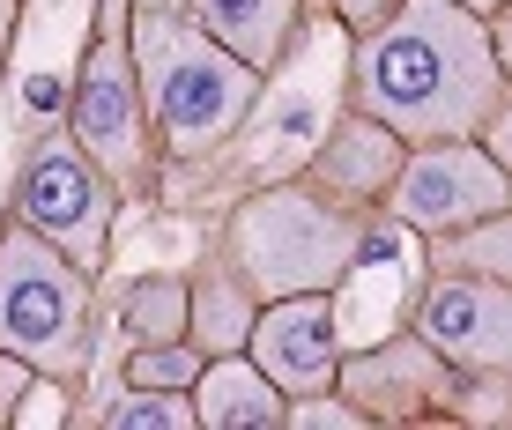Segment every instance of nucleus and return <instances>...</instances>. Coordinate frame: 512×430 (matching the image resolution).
<instances>
[{
    "mask_svg": "<svg viewBox=\"0 0 512 430\" xmlns=\"http://www.w3.org/2000/svg\"><path fill=\"white\" fill-rule=\"evenodd\" d=\"M505 104V52L461 0H394L349 52V112L394 141H468Z\"/></svg>",
    "mask_w": 512,
    "mask_h": 430,
    "instance_id": "nucleus-1",
    "label": "nucleus"
},
{
    "mask_svg": "<svg viewBox=\"0 0 512 430\" xmlns=\"http://www.w3.org/2000/svg\"><path fill=\"white\" fill-rule=\"evenodd\" d=\"M127 45H134L149 127H156V156L208 164L260 112L268 75L245 67L231 45H216L186 8H127Z\"/></svg>",
    "mask_w": 512,
    "mask_h": 430,
    "instance_id": "nucleus-2",
    "label": "nucleus"
},
{
    "mask_svg": "<svg viewBox=\"0 0 512 430\" xmlns=\"http://www.w3.org/2000/svg\"><path fill=\"white\" fill-rule=\"evenodd\" d=\"M364 238H372V223L357 208L327 201L320 186H275V193H253L231 215L216 253L268 304V297H297V290H342L364 260Z\"/></svg>",
    "mask_w": 512,
    "mask_h": 430,
    "instance_id": "nucleus-3",
    "label": "nucleus"
},
{
    "mask_svg": "<svg viewBox=\"0 0 512 430\" xmlns=\"http://www.w3.org/2000/svg\"><path fill=\"white\" fill-rule=\"evenodd\" d=\"M97 349V275L75 267L60 245L0 223V356L30 364V379L75 386Z\"/></svg>",
    "mask_w": 512,
    "mask_h": 430,
    "instance_id": "nucleus-4",
    "label": "nucleus"
},
{
    "mask_svg": "<svg viewBox=\"0 0 512 430\" xmlns=\"http://www.w3.org/2000/svg\"><path fill=\"white\" fill-rule=\"evenodd\" d=\"M67 134L82 141V156H90L119 193L141 201V193L156 186V127H149L134 45H127V0H97L90 45H82L75 89H67Z\"/></svg>",
    "mask_w": 512,
    "mask_h": 430,
    "instance_id": "nucleus-5",
    "label": "nucleus"
},
{
    "mask_svg": "<svg viewBox=\"0 0 512 430\" xmlns=\"http://www.w3.org/2000/svg\"><path fill=\"white\" fill-rule=\"evenodd\" d=\"M8 215L23 230H38L45 245H60L75 267L97 275L104 253H112L119 186L82 156V141L60 127V134H45L38 149L23 156V171H15V186H8Z\"/></svg>",
    "mask_w": 512,
    "mask_h": 430,
    "instance_id": "nucleus-6",
    "label": "nucleus"
},
{
    "mask_svg": "<svg viewBox=\"0 0 512 430\" xmlns=\"http://www.w3.org/2000/svg\"><path fill=\"white\" fill-rule=\"evenodd\" d=\"M505 164L490 149L468 141H416V156H401L394 186H386V215L401 230H423V238H446L461 223H483V215H505Z\"/></svg>",
    "mask_w": 512,
    "mask_h": 430,
    "instance_id": "nucleus-7",
    "label": "nucleus"
},
{
    "mask_svg": "<svg viewBox=\"0 0 512 430\" xmlns=\"http://www.w3.org/2000/svg\"><path fill=\"white\" fill-rule=\"evenodd\" d=\"M409 334L423 349H438L453 371H468V379H505L512 364V297L498 275H453V267H438V282L416 297L409 312Z\"/></svg>",
    "mask_w": 512,
    "mask_h": 430,
    "instance_id": "nucleus-8",
    "label": "nucleus"
},
{
    "mask_svg": "<svg viewBox=\"0 0 512 430\" xmlns=\"http://www.w3.org/2000/svg\"><path fill=\"white\" fill-rule=\"evenodd\" d=\"M245 356L268 371V386L282 401L297 393H327L334 364H342V319H334V290H297L268 297L245 327Z\"/></svg>",
    "mask_w": 512,
    "mask_h": 430,
    "instance_id": "nucleus-9",
    "label": "nucleus"
},
{
    "mask_svg": "<svg viewBox=\"0 0 512 430\" xmlns=\"http://www.w3.org/2000/svg\"><path fill=\"white\" fill-rule=\"evenodd\" d=\"M453 379H461V371H453L438 349H423L416 334L379 342V349L349 356V364H334V386L349 393V408H357V416H423V408H431V393H446Z\"/></svg>",
    "mask_w": 512,
    "mask_h": 430,
    "instance_id": "nucleus-10",
    "label": "nucleus"
},
{
    "mask_svg": "<svg viewBox=\"0 0 512 430\" xmlns=\"http://www.w3.org/2000/svg\"><path fill=\"white\" fill-rule=\"evenodd\" d=\"M186 401H193V423H208V430H282V408H290V401L268 386V371H260L245 349L201 356Z\"/></svg>",
    "mask_w": 512,
    "mask_h": 430,
    "instance_id": "nucleus-11",
    "label": "nucleus"
},
{
    "mask_svg": "<svg viewBox=\"0 0 512 430\" xmlns=\"http://www.w3.org/2000/svg\"><path fill=\"white\" fill-rule=\"evenodd\" d=\"M186 15L260 75H275L297 38V0H186Z\"/></svg>",
    "mask_w": 512,
    "mask_h": 430,
    "instance_id": "nucleus-12",
    "label": "nucleus"
},
{
    "mask_svg": "<svg viewBox=\"0 0 512 430\" xmlns=\"http://www.w3.org/2000/svg\"><path fill=\"white\" fill-rule=\"evenodd\" d=\"M401 141L379 127V119H364V112H349L342 127L327 134V149H320V164H312V178H320L327 193H342V201H372V193L394 186V171H401Z\"/></svg>",
    "mask_w": 512,
    "mask_h": 430,
    "instance_id": "nucleus-13",
    "label": "nucleus"
},
{
    "mask_svg": "<svg viewBox=\"0 0 512 430\" xmlns=\"http://www.w3.org/2000/svg\"><path fill=\"white\" fill-rule=\"evenodd\" d=\"M253 312H260V297L231 275V260H223V253H208V260L186 275V342L201 349V356H231V349H245V327H253Z\"/></svg>",
    "mask_w": 512,
    "mask_h": 430,
    "instance_id": "nucleus-14",
    "label": "nucleus"
},
{
    "mask_svg": "<svg viewBox=\"0 0 512 430\" xmlns=\"http://www.w3.org/2000/svg\"><path fill=\"white\" fill-rule=\"evenodd\" d=\"M119 327H127V349L186 342V275H134L119 290Z\"/></svg>",
    "mask_w": 512,
    "mask_h": 430,
    "instance_id": "nucleus-15",
    "label": "nucleus"
},
{
    "mask_svg": "<svg viewBox=\"0 0 512 430\" xmlns=\"http://www.w3.org/2000/svg\"><path fill=\"white\" fill-rule=\"evenodd\" d=\"M512 230H505V215H483V223H461V230H446L438 238V267H453V275H512Z\"/></svg>",
    "mask_w": 512,
    "mask_h": 430,
    "instance_id": "nucleus-16",
    "label": "nucleus"
},
{
    "mask_svg": "<svg viewBox=\"0 0 512 430\" xmlns=\"http://www.w3.org/2000/svg\"><path fill=\"white\" fill-rule=\"evenodd\" d=\"M193 423V401L179 386H119L104 401V430H186Z\"/></svg>",
    "mask_w": 512,
    "mask_h": 430,
    "instance_id": "nucleus-17",
    "label": "nucleus"
},
{
    "mask_svg": "<svg viewBox=\"0 0 512 430\" xmlns=\"http://www.w3.org/2000/svg\"><path fill=\"white\" fill-rule=\"evenodd\" d=\"M193 371H201V349L193 342H141L127 349V379L134 386H193Z\"/></svg>",
    "mask_w": 512,
    "mask_h": 430,
    "instance_id": "nucleus-18",
    "label": "nucleus"
},
{
    "mask_svg": "<svg viewBox=\"0 0 512 430\" xmlns=\"http://www.w3.org/2000/svg\"><path fill=\"white\" fill-rule=\"evenodd\" d=\"M327 8H334V15H342V23H349V30H372V23H379V15H386V8H394V0H327Z\"/></svg>",
    "mask_w": 512,
    "mask_h": 430,
    "instance_id": "nucleus-19",
    "label": "nucleus"
},
{
    "mask_svg": "<svg viewBox=\"0 0 512 430\" xmlns=\"http://www.w3.org/2000/svg\"><path fill=\"white\" fill-rule=\"evenodd\" d=\"M15 30H23V0H0V60L15 52Z\"/></svg>",
    "mask_w": 512,
    "mask_h": 430,
    "instance_id": "nucleus-20",
    "label": "nucleus"
},
{
    "mask_svg": "<svg viewBox=\"0 0 512 430\" xmlns=\"http://www.w3.org/2000/svg\"><path fill=\"white\" fill-rule=\"evenodd\" d=\"M461 8H475V15H490V8H505V0H461Z\"/></svg>",
    "mask_w": 512,
    "mask_h": 430,
    "instance_id": "nucleus-21",
    "label": "nucleus"
}]
</instances>
